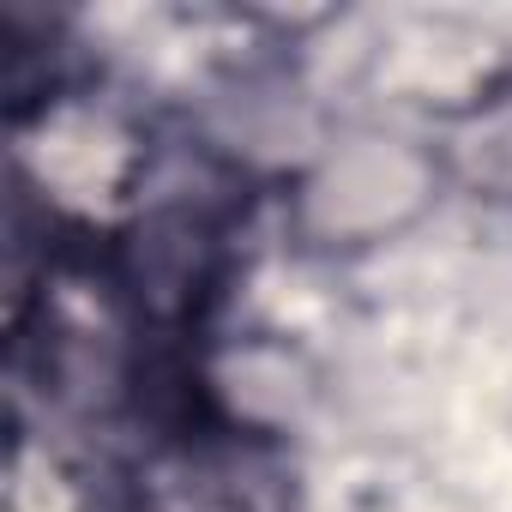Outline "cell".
Wrapping results in <instances>:
<instances>
[{
    "label": "cell",
    "mask_w": 512,
    "mask_h": 512,
    "mask_svg": "<svg viewBox=\"0 0 512 512\" xmlns=\"http://www.w3.org/2000/svg\"><path fill=\"white\" fill-rule=\"evenodd\" d=\"M434 163L476 199H512V85L482 109L446 121V145L434 151Z\"/></svg>",
    "instance_id": "3957f363"
},
{
    "label": "cell",
    "mask_w": 512,
    "mask_h": 512,
    "mask_svg": "<svg viewBox=\"0 0 512 512\" xmlns=\"http://www.w3.org/2000/svg\"><path fill=\"white\" fill-rule=\"evenodd\" d=\"M37 163L49 199H61L79 217H103L133 199L145 175V139L91 103H43L37 115V145H25Z\"/></svg>",
    "instance_id": "7a4b0ae2"
},
{
    "label": "cell",
    "mask_w": 512,
    "mask_h": 512,
    "mask_svg": "<svg viewBox=\"0 0 512 512\" xmlns=\"http://www.w3.org/2000/svg\"><path fill=\"white\" fill-rule=\"evenodd\" d=\"M440 163L404 145H356L344 157H332L308 187H302V223L320 241H374L398 223H410L422 211V199L434 193Z\"/></svg>",
    "instance_id": "6da1fadb"
}]
</instances>
